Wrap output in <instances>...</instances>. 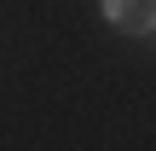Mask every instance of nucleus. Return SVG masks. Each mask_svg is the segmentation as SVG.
<instances>
[{
  "mask_svg": "<svg viewBox=\"0 0 156 151\" xmlns=\"http://www.w3.org/2000/svg\"><path fill=\"white\" fill-rule=\"evenodd\" d=\"M104 17L122 35H151L156 29V0H104Z\"/></svg>",
  "mask_w": 156,
  "mask_h": 151,
  "instance_id": "1",
  "label": "nucleus"
}]
</instances>
